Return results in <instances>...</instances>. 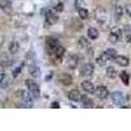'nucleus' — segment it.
<instances>
[{
  "mask_svg": "<svg viewBox=\"0 0 131 131\" xmlns=\"http://www.w3.org/2000/svg\"><path fill=\"white\" fill-rule=\"evenodd\" d=\"M125 12H126V13H127L130 17H131V4H127V5L125 7Z\"/></svg>",
  "mask_w": 131,
  "mask_h": 131,
  "instance_id": "7c9ffc66",
  "label": "nucleus"
},
{
  "mask_svg": "<svg viewBox=\"0 0 131 131\" xmlns=\"http://www.w3.org/2000/svg\"><path fill=\"white\" fill-rule=\"evenodd\" d=\"M58 81L62 85H64V86H68V85L72 84V76L70 73H62L59 78H58Z\"/></svg>",
  "mask_w": 131,
  "mask_h": 131,
  "instance_id": "6e6552de",
  "label": "nucleus"
},
{
  "mask_svg": "<svg viewBox=\"0 0 131 131\" xmlns=\"http://www.w3.org/2000/svg\"><path fill=\"white\" fill-rule=\"evenodd\" d=\"M51 107H52V109H59V107H60V105H59V102H57V101H55V102H52V104H51Z\"/></svg>",
  "mask_w": 131,
  "mask_h": 131,
  "instance_id": "2f4dec72",
  "label": "nucleus"
},
{
  "mask_svg": "<svg viewBox=\"0 0 131 131\" xmlns=\"http://www.w3.org/2000/svg\"><path fill=\"white\" fill-rule=\"evenodd\" d=\"M63 9H64L63 3H58V4L55 5V8H54V10H57V12H63Z\"/></svg>",
  "mask_w": 131,
  "mask_h": 131,
  "instance_id": "c756f323",
  "label": "nucleus"
},
{
  "mask_svg": "<svg viewBox=\"0 0 131 131\" xmlns=\"http://www.w3.org/2000/svg\"><path fill=\"white\" fill-rule=\"evenodd\" d=\"M84 4H85V0H75V7H76V9L84 8Z\"/></svg>",
  "mask_w": 131,
  "mask_h": 131,
  "instance_id": "cd10ccee",
  "label": "nucleus"
},
{
  "mask_svg": "<svg viewBox=\"0 0 131 131\" xmlns=\"http://www.w3.org/2000/svg\"><path fill=\"white\" fill-rule=\"evenodd\" d=\"M105 52H106V54H107V55L110 57L112 59H114V58L117 57V51H115L114 49H107V50H106Z\"/></svg>",
  "mask_w": 131,
  "mask_h": 131,
  "instance_id": "bb28decb",
  "label": "nucleus"
},
{
  "mask_svg": "<svg viewBox=\"0 0 131 131\" xmlns=\"http://www.w3.org/2000/svg\"><path fill=\"white\" fill-rule=\"evenodd\" d=\"M122 16H123V8L121 5H115V8H114V18L117 21H119L122 18Z\"/></svg>",
  "mask_w": 131,
  "mask_h": 131,
  "instance_id": "f3484780",
  "label": "nucleus"
},
{
  "mask_svg": "<svg viewBox=\"0 0 131 131\" xmlns=\"http://www.w3.org/2000/svg\"><path fill=\"white\" fill-rule=\"evenodd\" d=\"M78 10H79V17H80V18H83V20L88 18L89 13H88V10H86L85 8H80V9H78Z\"/></svg>",
  "mask_w": 131,
  "mask_h": 131,
  "instance_id": "393cba45",
  "label": "nucleus"
},
{
  "mask_svg": "<svg viewBox=\"0 0 131 131\" xmlns=\"http://www.w3.org/2000/svg\"><path fill=\"white\" fill-rule=\"evenodd\" d=\"M21 67H23V66H20V67H16V68L13 70V72H12V76H13V78H17V76L21 73Z\"/></svg>",
  "mask_w": 131,
  "mask_h": 131,
  "instance_id": "c85d7f7f",
  "label": "nucleus"
},
{
  "mask_svg": "<svg viewBox=\"0 0 131 131\" xmlns=\"http://www.w3.org/2000/svg\"><path fill=\"white\" fill-rule=\"evenodd\" d=\"M117 70L114 68V67H107L106 68V75H107V78H110V79H114V78H117Z\"/></svg>",
  "mask_w": 131,
  "mask_h": 131,
  "instance_id": "b1692460",
  "label": "nucleus"
},
{
  "mask_svg": "<svg viewBox=\"0 0 131 131\" xmlns=\"http://www.w3.org/2000/svg\"><path fill=\"white\" fill-rule=\"evenodd\" d=\"M122 31H123V36H125V41L131 42V28H130V25H125Z\"/></svg>",
  "mask_w": 131,
  "mask_h": 131,
  "instance_id": "aec40b11",
  "label": "nucleus"
},
{
  "mask_svg": "<svg viewBox=\"0 0 131 131\" xmlns=\"http://www.w3.org/2000/svg\"><path fill=\"white\" fill-rule=\"evenodd\" d=\"M58 20H59L58 15L54 13V10H46V21H47V24L54 25V24L58 23Z\"/></svg>",
  "mask_w": 131,
  "mask_h": 131,
  "instance_id": "1a4fd4ad",
  "label": "nucleus"
},
{
  "mask_svg": "<svg viewBox=\"0 0 131 131\" xmlns=\"http://www.w3.org/2000/svg\"><path fill=\"white\" fill-rule=\"evenodd\" d=\"M96 20L102 28L106 26L107 21H109V16H107V12L104 8H97V10H96Z\"/></svg>",
  "mask_w": 131,
  "mask_h": 131,
  "instance_id": "f03ea898",
  "label": "nucleus"
},
{
  "mask_svg": "<svg viewBox=\"0 0 131 131\" xmlns=\"http://www.w3.org/2000/svg\"><path fill=\"white\" fill-rule=\"evenodd\" d=\"M29 73L31 78H37V76L41 75V70L37 66H29Z\"/></svg>",
  "mask_w": 131,
  "mask_h": 131,
  "instance_id": "6ab92c4d",
  "label": "nucleus"
},
{
  "mask_svg": "<svg viewBox=\"0 0 131 131\" xmlns=\"http://www.w3.org/2000/svg\"><path fill=\"white\" fill-rule=\"evenodd\" d=\"M0 9L4 12H10L12 10V3L10 0H0Z\"/></svg>",
  "mask_w": 131,
  "mask_h": 131,
  "instance_id": "4468645a",
  "label": "nucleus"
},
{
  "mask_svg": "<svg viewBox=\"0 0 131 131\" xmlns=\"http://www.w3.org/2000/svg\"><path fill=\"white\" fill-rule=\"evenodd\" d=\"M86 34H88V38L89 39H97L98 38V30L96 28H88V31H86Z\"/></svg>",
  "mask_w": 131,
  "mask_h": 131,
  "instance_id": "a211bd4d",
  "label": "nucleus"
},
{
  "mask_svg": "<svg viewBox=\"0 0 131 131\" xmlns=\"http://www.w3.org/2000/svg\"><path fill=\"white\" fill-rule=\"evenodd\" d=\"M88 46H89V43L86 42V39H85L84 37H81V38L79 39V47L84 49V47H88Z\"/></svg>",
  "mask_w": 131,
  "mask_h": 131,
  "instance_id": "a878e982",
  "label": "nucleus"
},
{
  "mask_svg": "<svg viewBox=\"0 0 131 131\" xmlns=\"http://www.w3.org/2000/svg\"><path fill=\"white\" fill-rule=\"evenodd\" d=\"M110 98H112V101H113L115 105L123 104V100H125L123 93H121V92H113V93L110 94Z\"/></svg>",
  "mask_w": 131,
  "mask_h": 131,
  "instance_id": "9d476101",
  "label": "nucleus"
},
{
  "mask_svg": "<svg viewBox=\"0 0 131 131\" xmlns=\"http://www.w3.org/2000/svg\"><path fill=\"white\" fill-rule=\"evenodd\" d=\"M94 94L100 98V100H105V98H107V96H109V91H107L106 86L100 85L94 89Z\"/></svg>",
  "mask_w": 131,
  "mask_h": 131,
  "instance_id": "0eeeda50",
  "label": "nucleus"
},
{
  "mask_svg": "<svg viewBox=\"0 0 131 131\" xmlns=\"http://www.w3.org/2000/svg\"><path fill=\"white\" fill-rule=\"evenodd\" d=\"M16 94H17V97H20L21 100H23V101L26 104V106H28V107H31V106H33V97L29 94V91L18 89V91L16 92Z\"/></svg>",
  "mask_w": 131,
  "mask_h": 131,
  "instance_id": "20e7f679",
  "label": "nucleus"
},
{
  "mask_svg": "<svg viewBox=\"0 0 131 131\" xmlns=\"http://www.w3.org/2000/svg\"><path fill=\"white\" fill-rule=\"evenodd\" d=\"M18 49H20V45H18L17 41H12V42L9 43V52H10V54L18 52Z\"/></svg>",
  "mask_w": 131,
  "mask_h": 131,
  "instance_id": "412c9836",
  "label": "nucleus"
},
{
  "mask_svg": "<svg viewBox=\"0 0 131 131\" xmlns=\"http://www.w3.org/2000/svg\"><path fill=\"white\" fill-rule=\"evenodd\" d=\"M109 60H112V58L109 57L106 52H102L101 55L97 58V60H96V62H97V64H98V66H105Z\"/></svg>",
  "mask_w": 131,
  "mask_h": 131,
  "instance_id": "2eb2a0df",
  "label": "nucleus"
},
{
  "mask_svg": "<svg viewBox=\"0 0 131 131\" xmlns=\"http://www.w3.org/2000/svg\"><path fill=\"white\" fill-rule=\"evenodd\" d=\"M68 98L71 101H80V98H81V94L78 89H72L68 92Z\"/></svg>",
  "mask_w": 131,
  "mask_h": 131,
  "instance_id": "dca6fc26",
  "label": "nucleus"
},
{
  "mask_svg": "<svg viewBox=\"0 0 131 131\" xmlns=\"http://www.w3.org/2000/svg\"><path fill=\"white\" fill-rule=\"evenodd\" d=\"M81 86H83V89L85 91V92H88V93H94V84L92 83V81H89V80H85V81H83L81 83Z\"/></svg>",
  "mask_w": 131,
  "mask_h": 131,
  "instance_id": "ddd939ff",
  "label": "nucleus"
},
{
  "mask_svg": "<svg viewBox=\"0 0 131 131\" xmlns=\"http://www.w3.org/2000/svg\"><path fill=\"white\" fill-rule=\"evenodd\" d=\"M119 78H121V80H122V83L125 85H128V83H130V75H128V72L122 71L121 73H119Z\"/></svg>",
  "mask_w": 131,
  "mask_h": 131,
  "instance_id": "4be33fe9",
  "label": "nucleus"
},
{
  "mask_svg": "<svg viewBox=\"0 0 131 131\" xmlns=\"http://www.w3.org/2000/svg\"><path fill=\"white\" fill-rule=\"evenodd\" d=\"M94 72V66L92 63H85L80 68V75L81 76H92Z\"/></svg>",
  "mask_w": 131,
  "mask_h": 131,
  "instance_id": "423d86ee",
  "label": "nucleus"
},
{
  "mask_svg": "<svg viewBox=\"0 0 131 131\" xmlns=\"http://www.w3.org/2000/svg\"><path fill=\"white\" fill-rule=\"evenodd\" d=\"M51 78H52V72H50V75H49V76H46V80H50Z\"/></svg>",
  "mask_w": 131,
  "mask_h": 131,
  "instance_id": "473e14b6",
  "label": "nucleus"
},
{
  "mask_svg": "<svg viewBox=\"0 0 131 131\" xmlns=\"http://www.w3.org/2000/svg\"><path fill=\"white\" fill-rule=\"evenodd\" d=\"M80 100L83 101V106H84V107H93V105H94V104H93V101L91 100V98L85 97V96H84V97H81Z\"/></svg>",
  "mask_w": 131,
  "mask_h": 131,
  "instance_id": "5701e85b",
  "label": "nucleus"
},
{
  "mask_svg": "<svg viewBox=\"0 0 131 131\" xmlns=\"http://www.w3.org/2000/svg\"><path fill=\"white\" fill-rule=\"evenodd\" d=\"M58 46H59V42H58V39H57V38L50 37V38H47V39H46V51H47V54H49L50 57H51V55H54V52L57 51Z\"/></svg>",
  "mask_w": 131,
  "mask_h": 131,
  "instance_id": "7ed1b4c3",
  "label": "nucleus"
},
{
  "mask_svg": "<svg viewBox=\"0 0 131 131\" xmlns=\"http://www.w3.org/2000/svg\"><path fill=\"white\" fill-rule=\"evenodd\" d=\"M114 62L118 64V66H122V67H127V66L130 64V59L125 55H117L114 58Z\"/></svg>",
  "mask_w": 131,
  "mask_h": 131,
  "instance_id": "9b49d317",
  "label": "nucleus"
},
{
  "mask_svg": "<svg viewBox=\"0 0 131 131\" xmlns=\"http://www.w3.org/2000/svg\"><path fill=\"white\" fill-rule=\"evenodd\" d=\"M25 84L28 86V91L30 92V94L34 97V98H39L41 96V91H39V85L33 80V79H26L25 80Z\"/></svg>",
  "mask_w": 131,
  "mask_h": 131,
  "instance_id": "f257e3e1",
  "label": "nucleus"
},
{
  "mask_svg": "<svg viewBox=\"0 0 131 131\" xmlns=\"http://www.w3.org/2000/svg\"><path fill=\"white\" fill-rule=\"evenodd\" d=\"M121 37H122V30L115 26V28H113L110 30L107 39H109V42H110V43H117L119 39H121Z\"/></svg>",
  "mask_w": 131,
  "mask_h": 131,
  "instance_id": "39448f33",
  "label": "nucleus"
},
{
  "mask_svg": "<svg viewBox=\"0 0 131 131\" xmlns=\"http://www.w3.org/2000/svg\"><path fill=\"white\" fill-rule=\"evenodd\" d=\"M78 64H79V57L78 55H72L68 58L67 60V67L71 68V70H75L76 67H78Z\"/></svg>",
  "mask_w": 131,
  "mask_h": 131,
  "instance_id": "f8f14e48",
  "label": "nucleus"
}]
</instances>
